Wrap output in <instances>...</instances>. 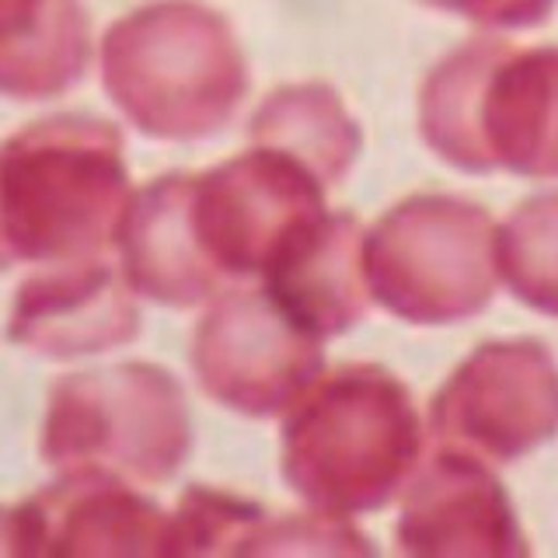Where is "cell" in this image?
Instances as JSON below:
<instances>
[{
  "label": "cell",
  "instance_id": "cell-2",
  "mask_svg": "<svg viewBox=\"0 0 558 558\" xmlns=\"http://www.w3.org/2000/svg\"><path fill=\"white\" fill-rule=\"evenodd\" d=\"M133 199L122 133L98 116H49L0 144V244L11 262L98 258Z\"/></svg>",
  "mask_w": 558,
  "mask_h": 558
},
{
  "label": "cell",
  "instance_id": "cell-16",
  "mask_svg": "<svg viewBox=\"0 0 558 558\" xmlns=\"http://www.w3.org/2000/svg\"><path fill=\"white\" fill-rule=\"evenodd\" d=\"M252 140L283 150L311 168L325 185L339 182L356 161L360 126L349 119L339 95L325 84H287L258 105Z\"/></svg>",
  "mask_w": 558,
  "mask_h": 558
},
{
  "label": "cell",
  "instance_id": "cell-21",
  "mask_svg": "<svg viewBox=\"0 0 558 558\" xmlns=\"http://www.w3.org/2000/svg\"><path fill=\"white\" fill-rule=\"evenodd\" d=\"M11 266V258H8V252H4V244H0V269H8Z\"/></svg>",
  "mask_w": 558,
  "mask_h": 558
},
{
  "label": "cell",
  "instance_id": "cell-19",
  "mask_svg": "<svg viewBox=\"0 0 558 558\" xmlns=\"http://www.w3.org/2000/svg\"><path fill=\"white\" fill-rule=\"evenodd\" d=\"M426 4L468 14L482 25H534L551 11L555 0H426Z\"/></svg>",
  "mask_w": 558,
  "mask_h": 558
},
{
  "label": "cell",
  "instance_id": "cell-15",
  "mask_svg": "<svg viewBox=\"0 0 558 558\" xmlns=\"http://www.w3.org/2000/svg\"><path fill=\"white\" fill-rule=\"evenodd\" d=\"M92 57L77 0H0V95L52 98L74 87Z\"/></svg>",
  "mask_w": 558,
  "mask_h": 558
},
{
  "label": "cell",
  "instance_id": "cell-12",
  "mask_svg": "<svg viewBox=\"0 0 558 558\" xmlns=\"http://www.w3.org/2000/svg\"><path fill=\"white\" fill-rule=\"evenodd\" d=\"M133 287L109 262H57L14 293L8 336L43 356H92L130 342L140 328Z\"/></svg>",
  "mask_w": 558,
  "mask_h": 558
},
{
  "label": "cell",
  "instance_id": "cell-3",
  "mask_svg": "<svg viewBox=\"0 0 558 558\" xmlns=\"http://www.w3.org/2000/svg\"><path fill=\"white\" fill-rule=\"evenodd\" d=\"M101 81L140 133L203 140L248 92V66L227 17L196 0H157L109 28Z\"/></svg>",
  "mask_w": 558,
  "mask_h": 558
},
{
  "label": "cell",
  "instance_id": "cell-14",
  "mask_svg": "<svg viewBox=\"0 0 558 558\" xmlns=\"http://www.w3.org/2000/svg\"><path fill=\"white\" fill-rule=\"evenodd\" d=\"M116 244L126 283L157 304H203L223 283L192 223V174H165L133 192Z\"/></svg>",
  "mask_w": 558,
  "mask_h": 558
},
{
  "label": "cell",
  "instance_id": "cell-9",
  "mask_svg": "<svg viewBox=\"0 0 558 558\" xmlns=\"http://www.w3.org/2000/svg\"><path fill=\"white\" fill-rule=\"evenodd\" d=\"M192 366L209 398L262 418L290 409L322 374V339L287 318L266 290H231L199 318Z\"/></svg>",
  "mask_w": 558,
  "mask_h": 558
},
{
  "label": "cell",
  "instance_id": "cell-4",
  "mask_svg": "<svg viewBox=\"0 0 558 558\" xmlns=\"http://www.w3.org/2000/svg\"><path fill=\"white\" fill-rule=\"evenodd\" d=\"M418 126L461 171L558 179V49H458L429 74Z\"/></svg>",
  "mask_w": 558,
  "mask_h": 558
},
{
  "label": "cell",
  "instance_id": "cell-1",
  "mask_svg": "<svg viewBox=\"0 0 558 558\" xmlns=\"http://www.w3.org/2000/svg\"><path fill=\"white\" fill-rule=\"evenodd\" d=\"M423 423L395 374L345 363L314 377L283 423V478L311 510L371 513L415 475Z\"/></svg>",
  "mask_w": 558,
  "mask_h": 558
},
{
  "label": "cell",
  "instance_id": "cell-17",
  "mask_svg": "<svg viewBox=\"0 0 558 558\" xmlns=\"http://www.w3.org/2000/svg\"><path fill=\"white\" fill-rule=\"evenodd\" d=\"M499 279L523 304L558 318V192L520 203L496 231Z\"/></svg>",
  "mask_w": 558,
  "mask_h": 558
},
{
  "label": "cell",
  "instance_id": "cell-18",
  "mask_svg": "<svg viewBox=\"0 0 558 558\" xmlns=\"http://www.w3.org/2000/svg\"><path fill=\"white\" fill-rule=\"evenodd\" d=\"M276 520L255 499L217 488H189L168 517V555L266 551Z\"/></svg>",
  "mask_w": 558,
  "mask_h": 558
},
{
  "label": "cell",
  "instance_id": "cell-10",
  "mask_svg": "<svg viewBox=\"0 0 558 558\" xmlns=\"http://www.w3.org/2000/svg\"><path fill=\"white\" fill-rule=\"evenodd\" d=\"M11 555H168V513L105 471H63L8 510Z\"/></svg>",
  "mask_w": 558,
  "mask_h": 558
},
{
  "label": "cell",
  "instance_id": "cell-5",
  "mask_svg": "<svg viewBox=\"0 0 558 558\" xmlns=\"http://www.w3.org/2000/svg\"><path fill=\"white\" fill-rule=\"evenodd\" d=\"M192 447L182 384L154 363H119L52 384L43 461L60 471H105L126 482H165Z\"/></svg>",
  "mask_w": 558,
  "mask_h": 558
},
{
  "label": "cell",
  "instance_id": "cell-11",
  "mask_svg": "<svg viewBox=\"0 0 558 558\" xmlns=\"http://www.w3.org/2000/svg\"><path fill=\"white\" fill-rule=\"evenodd\" d=\"M405 555H523L517 513L485 461L440 450L415 471L395 527Z\"/></svg>",
  "mask_w": 558,
  "mask_h": 558
},
{
  "label": "cell",
  "instance_id": "cell-13",
  "mask_svg": "<svg viewBox=\"0 0 558 558\" xmlns=\"http://www.w3.org/2000/svg\"><path fill=\"white\" fill-rule=\"evenodd\" d=\"M272 304L311 336L331 339L353 328L371 301L366 234L356 217L322 214L304 223L262 272Z\"/></svg>",
  "mask_w": 558,
  "mask_h": 558
},
{
  "label": "cell",
  "instance_id": "cell-20",
  "mask_svg": "<svg viewBox=\"0 0 558 558\" xmlns=\"http://www.w3.org/2000/svg\"><path fill=\"white\" fill-rule=\"evenodd\" d=\"M0 551L11 555V548H8V510H0Z\"/></svg>",
  "mask_w": 558,
  "mask_h": 558
},
{
  "label": "cell",
  "instance_id": "cell-6",
  "mask_svg": "<svg viewBox=\"0 0 558 558\" xmlns=\"http://www.w3.org/2000/svg\"><path fill=\"white\" fill-rule=\"evenodd\" d=\"M493 217L444 192L409 196L366 234L371 296L412 325H450L485 311L499 283Z\"/></svg>",
  "mask_w": 558,
  "mask_h": 558
},
{
  "label": "cell",
  "instance_id": "cell-7",
  "mask_svg": "<svg viewBox=\"0 0 558 558\" xmlns=\"http://www.w3.org/2000/svg\"><path fill=\"white\" fill-rule=\"evenodd\" d=\"M440 450L506 464L558 433V366L541 342H485L429 405Z\"/></svg>",
  "mask_w": 558,
  "mask_h": 558
},
{
  "label": "cell",
  "instance_id": "cell-8",
  "mask_svg": "<svg viewBox=\"0 0 558 558\" xmlns=\"http://www.w3.org/2000/svg\"><path fill=\"white\" fill-rule=\"evenodd\" d=\"M325 189L311 168L262 144L192 174V223L223 283L266 272L304 223L328 214Z\"/></svg>",
  "mask_w": 558,
  "mask_h": 558
}]
</instances>
